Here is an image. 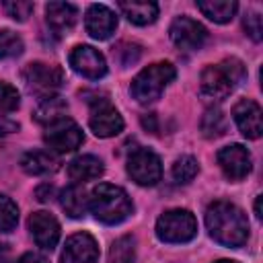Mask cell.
Returning a JSON list of instances; mask_svg holds the SVG:
<instances>
[{
    "label": "cell",
    "mask_w": 263,
    "mask_h": 263,
    "mask_svg": "<svg viewBox=\"0 0 263 263\" xmlns=\"http://www.w3.org/2000/svg\"><path fill=\"white\" fill-rule=\"evenodd\" d=\"M84 27L92 39L105 41L109 39L117 29V16L111 8L105 4H90L84 16Z\"/></svg>",
    "instance_id": "15"
},
{
    "label": "cell",
    "mask_w": 263,
    "mask_h": 263,
    "mask_svg": "<svg viewBox=\"0 0 263 263\" xmlns=\"http://www.w3.org/2000/svg\"><path fill=\"white\" fill-rule=\"evenodd\" d=\"M16 263H49V261L39 253H25Z\"/></svg>",
    "instance_id": "36"
},
{
    "label": "cell",
    "mask_w": 263,
    "mask_h": 263,
    "mask_svg": "<svg viewBox=\"0 0 263 263\" xmlns=\"http://www.w3.org/2000/svg\"><path fill=\"white\" fill-rule=\"evenodd\" d=\"M70 66L88 80H99L107 74V62L103 53L90 45H76L70 53Z\"/></svg>",
    "instance_id": "12"
},
{
    "label": "cell",
    "mask_w": 263,
    "mask_h": 263,
    "mask_svg": "<svg viewBox=\"0 0 263 263\" xmlns=\"http://www.w3.org/2000/svg\"><path fill=\"white\" fill-rule=\"evenodd\" d=\"M45 144L58 152V154H64V152H72L76 150L82 142H84V134L80 129V125L70 119V117H62L53 123H49L45 127V136H43Z\"/></svg>",
    "instance_id": "9"
},
{
    "label": "cell",
    "mask_w": 263,
    "mask_h": 263,
    "mask_svg": "<svg viewBox=\"0 0 263 263\" xmlns=\"http://www.w3.org/2000/svg\"><path fill=\"white\" fill-rule=\"evenodd\" d=\"M168 35H171V41L179 49L191 51V49H199L203 45L208 31L201 23H197L189 16H177L168 29Z\"/></svg>",
    "instance_id": "11"
},
{
    "label": "cell",
    "mask_w": 263,
    "mask_h": 263,
    "mask_svg": "<svg viewBox=\"0 0 263 263\" xmlns=\"http://www.w3.org/2000/svg\"><path fill=\"white\" fill-rule=\"evenodd\" d=\"M140 55H142V49H140V45H136V43H119L117 47H113V58L121 64V66H132V64H136L138 60H140Z\"/></svg>",
    "instance_id": "29"
},
{
    "label": "cell",
    "mask_w": 263,
    "mask_h": 263,
    "mask_svg": "<svg viewBox=\"0 0 263 263\" xmlns=\"http://www.w3.org/2000/svg\"><path fill=\"white\" fill-rule=\"evenodd\" d=\"M18 224V208L16 203L0 193V232H10Z\"/></svg>",
    "instance_id": "28"
},
{
    "label": "cell",
    "mask_w": 263,
    "mask_h": 263,
    "mask_svg": "<svg viewBox=\"0 0 263 263\" xmlns=\"http://www.w3.org/2000/svg\"><path fill=\"white\" fill-rule=\"evenodd\" d=\"M197 171H199L197 160H195L193 156L185 154V156H179V158L175 160V164H173V179H175L177 183H189V181L195 179Z\"/></svg>",
    "instance_id": "26"
},
{
    "label": "cell",
    "mask_w": 263,
    "mask_h": 263,
    "mask_svg": "<svg viewBox=\"0 0 263 263\" xmlns=\"http://www.w3.org/2000/svg\"><path fill=\"white\" fill-rule=\"evenodd\" d=\"M66 111H68V103H66L64 99H60V97L53 95V97L41 99L33 115H35V119H37L39 123L49 125V123H53V121L66 117Z\"/></svg>",
    "instance_id": "22"
},
{
    "label": "cell",
    "mask_w": 263,
    "mask_h": 263,
    "mask_svg": "<svg viewBox=\"0 0 263 263\" xmlns=\"http://www.w3.org/2000/svg\"><path fill=\"white\" fill-rule=\"evenodd\" d=\"M23 39L10 31V29H0V60H10L23 53Z\"/></svg>",
    "instance_id": "27"
},
{
    "label": "cell",
    "mask_w": 263,
    "mask_h": 263,
    "mask_svg": "<svg viewBox=\"0 0 263 263\" xmlns=\"http://www.w3.org/2000/svg\"><path fill=\"white\" fill-rule=\"evenodd\" d=\"M18 105H21L18 90L8 82H0V113H10L18 109Z\"/></svg>",
    "instance_id": "30"
},
{
    "label": "cell",
    "mask_w": 263,
    "mask_h": 263,
    "mask_svg": "<svg viewBox=\"0 0 263 263\" xmlns=\"http://www.w3.org/2000/svg\"><path fill=\"white\" fill-rule=\"evenodd\" d=\"M142 125H144V129H148L152 134H158V123H156V115L154 113L142 115Z\"/></svg>",
    "instance_id": "35"
},
{
    "label": "cell",
    "mask_w": 263,
    "mask_h": 263,
    "mask_svg": "<svg viewBox=\"0 0 263 263\" xmlns=\"http://www.w3.org/2000/svg\"><path fill=\"white\" fill-rule=\"evenodd\" d=\"M103 171H105V166H103L101 158H97L92 154L76 156L68 166V175L74 183H84V181L99 179L103 175Z\"/></svg>",
    "instance_id": "18"
},
{
    "label": "cell",
    "mask_w": 263,
    "mask_h": 263,
    "mask_svg": "<svg viewBox=\"0 0 263 263\" xmlns=\"http://www.w3.org/2000/svg\"><path fill=\"white\" fill-rule=\"evenodd\" d=\"M197 8L214 23H228L232 21L238 4L234 0H199L197 2Z\"/></svg>",
    "instance_id": "23"
},
{
    "label": "cell",
    "mask_w": 263,
    "mask_h": 263,
    "mask_svg": "<svg viewBox=\"0 0 263 263\" xmlns=\"http://www.w3.org/2000/svg\"><path fill=\"white\" fill-rule=\"evenodd\" d=\"M245 78V66L236 58H226L222 64L205 66L199 78V88L208 99H226L236 84Z\"/></svg>",
    "instance_id": "3"
},
{
    "label": "cell",
    "mask_w": 263,
    "mask_h": 263,
    "mask_svg": "<svg viewBox=\"0 0 263 263\" xmlns=\"http://www.w3.org/2000/svg\"><path fill=\"white\" fill-rule=\"evenodd\" d=\"M45 18L55 35H64L76 25L78 8L70 2H49L45 6Z\"/></svg>",
    "instance_id": "17"
},
{
    "label": "cell",
    "mask_w": 263,
    "mask_h": 263,
    "mask_svg": "<svg viewBox=\"0 0 263 263\" xmlns=\"http://www.w3.org/2000/svg\"><path fill=\"white\" fill-rule=\"evenodd\" d=\"M199 127H201V134H203L205 138H210V140H212V138H220V136L226 134L228 119H226V115H224L218 107H210V109L203 113Z\"/></svg>",
    "instance_id": "24"
},
{
    "label": "cell",
    "mask_w": 263,
    "mask_h": 263,
    "mask_svg": "<svg viewBox=\"0 0 263 263\" xmlns=\"http://www.w3.org/2000/svg\"><path fill=\"white\" fill-rule=\"evenodd\" d=\"M16 129H18V123L14 119H10L6 115H0V136H8Z\"/></svg>",
    "instance_id": "34"
},
{
    "label": "cell",
    "mask_w": 263,
    "mask_h": 263,
    "mask_svg": "<svg viewBox=\"0 0 263 263\" xmlns=\"http://www.w3.org/2000/svg\"><path fill=\"white\" fill-rule=\"evenodd\" d=\"M121 12L127 16L129 23L134 25H150L156 21L158 16V4L154 2H146V0H132V2H119Z\"/></svg>",
    "instance_id": "20"
},
{
    "label": "cell",
    "mask_w": 263,
    "mask_h": 263,
    "mask_svg": "<svg viewBox=\"0 0 263 263\" xmlns=\"http://www.w3.org/2000/svg\"><path fill=\"white\" fill-rule=\"evenodd\" d=\"M29 230L43 251H51L60 240V222L49 212H33L29 216Z\"/></svg>",
    "instance_id": "14"
},
{
    "label": "cell",
    "mask_w": 263,
    "mask_h": 263,
    "mask_svg": "<svg viewBox=\"0 0 263 263\" xmlns=\"http://www.w3.org/2000/svg\"><path fill=\"white\" fill-rule=\"evenodd\" d=\"M21 166L27 175L43 177V175H49V173L58 171V160L45 150H29V152L23 154Z\"/></svg>",
    "instance_id": "19"
},
{
    "label": "cell",
    "mask_w": 263,
    "mask_h": 263,
    "mask_svg": "<svg viewBox=\"0 0 263 263\" xmlns=\"http://www.w3.org/2000/svg\"><path fill=\"white\" fill-rule=\"evenodd\" d=\"M53 185H49V183H43V185H39L37 189H35V197L39 199V201H51L53 199Z\"/></svg>",
    "instance_id": "33"
},
{
    "label": "cell",
    "mask_w": 263,
    "mask_h": 263,
    "mask_svg": "<svg viewBox=\"0 0 263 263\" xmlns=\"http://www.w3.org/2000/svg\"><path fill=\"white\" fill-rule=\"evenodd\" d=\"M0 263H6V247L0 245Z\"/></svg>",
    "instance_id": "38"
},
{
    "label": "cell",
    "mask_w": 263,
    "mask_h": 263,
    "mask_svg": "<svg viewBox=\"0 0 263 263\" xmlns=\"http://www.w3.org/2000/svg\"><path fill=\"white\" fill-rule=\"evenodd\" d=\"M127 175L142 187H152L162 177V164L150 148H136L127 158Z\"/></svg>",
    "instance_id": "8"
},
{
    "label": "cell",
    "mask_w": 263,
    "mask_h": 263,
    "mask_svg": "<svg viewBox=\"0 0 263 263\" xmlns=\"http://www.w3.org/2000/svg\"><path fill=\"white\" fill-rule=\"evenodd\" d=\"M4 10L8 12V16H12L14 21H27L33 12V2L27 0H12V2H4Z\"/></svg>",
    "instance_id": "31"
},
{
    "label": "cell",
    "mask_w": 263,
    "mask_h": 263,
    "mask_svg": "<svg viewBox=\"0 0 263 263\" xmlns=\"http://www.w3.org/2000/svg\"><path fill=\"white\" fill-rule=\"evenodd\" d=\"M255 216L261 218V195H257V199H255Z\"/></svg>",
    "instance_id": "37"
},
{
    "label": "cell",
    "mask_w": 263,
    "mask_h": 263,
    "mask_svg": "<svg viewBox=\"0 0 263 263\" xmlns=\"http://www.w3.org/2000/svg\"><path fill=\"white\" fill-rule=\"evenodd\" d=\"M92 99H86L90 105V117H88V127L97 138H113L123 129V119L119 111L109 103L107 95H97V92H84Z\"/></svg>",
    "instance_id": "6"
},
{
    "label": "cell",
    "mask_w": 263,
    "mask_h": 263,
    "mask_svg": "<svg viewBox=\"0 0 263 263\" xmlns=\"http://www.w3.org/2000/svg\"><path fill=\"white\" fill-rule=\"evenodd\" d=\"M216 158H218V164H220L222 173L230 181H242L251 173V166H253L251 154L242 144L224 146L222 150H218Z\"/></svg>",
    "instance_id": "10"
},
{
    "label": "cell",
    "mask_w": 263,
    "mask_h": 263,
    "mask_svg": "<svg viewBox=\"0 0 263 263\" xmlns=\"http://www.w3.org/2000/svg\"><path fill=\"white\" fill-rule=\"evenodd\" d=\"M62 263H99V245L88 232L72 234L62 251Z\"/></svg>",
    "instance_id": "13"
},
{
    "label": "cell",
    "mask_w": 263,
    "mask_h": 263,
    "mask_svg": "<svg viewBox=\"0 0 263 263\" xmlns=\"http://www.w3.org/2000/svg\"><path fill=\"white\" fill-rule=\"evenodd\" d=\"M88 210L103 224H119L134 212L129 195L111 183H99L88 197Z\"/></svg>",
    "instance_id": "2"
},
{
    "label": "cell",
    "mask_w": 263,
    "mask_h": 263,
    "mask_svg": "<svg viewBox=\"0 0 263 263\" xmlns=\"http://www.w3.org/2000/svg\"><path fill=\"white\" fill-rule=\"evenodd\" d=\"M197 234V220L189 210H168L156 220V236L162 242L181 245L189 242Z\"/></svg>",
    "instance_id": "5"
},
{
    "label": "cell",
    "mask_w": 263,
    "mask_h": 263,
    "mask_svg": "<svg viewBox=\"0 0 263 263\" xmlns=\"http://www.w3.org/2000/svg\"><path fill=\"white\" fill-rule=\"evenodd\" d=\"M242 25H245L247 35H249L253 41H261V37H263V25H261L259 12H249V14L245 16Z\"/></svg>",
    "instance_id": "32"
},
{
    "label": "cell",
    "mask_w": 263,
    "mask_h": 263,
    "mask_svg": "<svg viewBox=\"0 0 263 263\" xmlns=\"http://www.w3.org/2000/svg\"><path fill=\"white\" fill-rule=\"evenodd\" d=\"M210 236L224 247H242L249 238V220L245 212L230 201H214L205 210Z\"/></svg>",
    "instance_id": "1"
},
{
    "label": "cell",
    "mask_w": 263,
    "mask_h": 263,
    "mask_svg": "<svg viewBox=\"0 0 263 263\" xmlns=\"http://www.w3.org/2000/svg\"><path fill=\"white\" fill-rule=\"evenodd\" d=\"M23 80L29 88V92H35L39 99L53 97L55 90L64 82V72L55 64L45 62H31L23 70Z\"/></svg>",
    "instance_id": "7"
},
{
    "label": "cell",
    "mask_w": 263,
    "mask_h": 263,
    "mask_svg": "<svg viewBox=\"0 0 263 263\" xmlns=\"http://www.w3.org/2000/svg\"><path fill=\"white\" fill-rule=\"evenodd\" d=\"M216 263H238V261H232V259H220V261H216Z\"/></svg>",
    "instance_id": "39"
},
{
    "label": "cell",
    "mask_w": 263,
    "mask_h": 263,
    "mask_svg": "<svg viewBox=\"0 0 263 263\" xmlns=\"http://www.w3.org/2000/svg\"><path fill=\"white\" fill-rule=\"evenodd\" d=\"M136 261V238L125 234L119 236L109 251V263H134Z\"/></svg>",
    "instance_id": "25"
},
{
    "label": "cell",
    "mask_w": 263,
    "mask_h": 263,
    "mask_svg": "<svg viewBox=\"0 0 263 263\" xmlns=\"http://www.w3.org/2000/svg\"><path fill=\"white\" fill-rule=\"evenodd\" d=\"M232 117L238 125V129L242 132L245 138L249 140H257L263 134V121H261V107L259 103H255L253 99H240L234 109H232Z\"/></svg>",
    "instance_id": "16"
},
{
    "label": "cell",
    "mask_w": 263,
    "mask_h": 263,
    "mask_svg": "<svg viewBox=\"0 0 263 263\" xmlns=\"http://www.w3.org/2000/svg\"><path fill=\"white\" fill-rule=\"evenodd\" d=\"M175 76H177V70L171 62L150 64L132 80L129 92L138 103H144V105L154 103L156 99H160L164 88L175 80Z\"/></svg>",
    "instance_id": "4"
},
{
    "label": "cell",
    "mask_w": 263,
    "mask_h": 263,
    "mask_svg": "<svg viewBox=\"0 0 263 263\" xmlns=\"http://www.w3.org/2000/svg\"><path fill=\"white\" fill-rule=\"evenodd\" d=\"M60 203H62V210L70 218H82L86 214V208H88V197L84 195L82 187H78L74 183V185H68L66 189H62Z\"/></svg>",
    "instance_id": "21"
}]
</instances>
